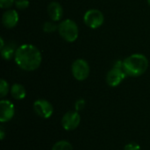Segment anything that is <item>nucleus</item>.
I'll use <instances>...</instances> for the list:
<instances>
[{
	"label": "nucleus",
	"mask_w": 150,
	"mask_h": 150,
	"mask_svg": "<svg viewBox=\"0 0 150 150\" xmlns=\"http://www.w3.org/2000/svg\"><path fill=\"white\" fill-rule=\"evenodd\" d=\"M14 58L17 65L25 71L37 69L42 61L40 50L31 44H24L18 47L15 51Z\"/></svg>",
	"instance_id": "1"
},
{
	"label": "nucleus",
	"mask_w": 150,
	"mask_h": 150,
	"mask_svg": "<svg viewBox=\"0 0 150 150\" xmlns=\"http://www.w3.org/2000/svg\"><path fill=\"white\" fill-rule=\"evenodd\" d=\"M148 68L149 60L142 54H134L123 61V70L129 76H140L146 72Z\"/></svg>",
	"instance_id": "2"
},
{
	"label": "nucleus",
	"mask_w": 150,
	"mask_h": 150,
	"mask_svg": "<svg viewBox=\"0 0 150 150\" xmlns=\"http://www.w3.org/2000/svg\"><path fill=\"white\" fill-rule=\"evenodd\" d=\"M58 32L61 37L68 42H74L78 37V26L71 19L62 21L58 25Z\"/></svg>",
	"instance_id": "3"
},
{
	"label": "nucleus",
	"mask_w": 150,
	"mask_h": 150,
	"mask_svg": "<svg viewBox=\"0 0 150 150\" xmlns=\"http://www.w3.org/2000/svg\"><path fill=\"white\" fill-rule=\"evenodd\" d=\"M72 75L77 81H84L90 75V66L83 59L76 60L71 66Z\"/></svg>",
	"instance_id": "4"
},
{
	"label": "nucleus",
	"mask_w": 150,
	"mask_h": 150,
	"mask_svg": "<svg viewBox=\"0 0 150 150\" xmlns=\"http://www.w3.org/2000/svg\"><path fill=\"white\" fill-rule=\"evenodd\" d=\"M105 18L103 13L97 9H91L87 11L83 16V21L87 26L91 29L100 27L104 23Z\"/></svg>",
	"instance_id": "5"
},
{
	"label": "nucleus",
	"mask_w": 150,
	"mask_h": 150,
	"mask_svg": "<svg viewBox=\"0 0 150 150\" xmlns=\"http://www.w3.org/2000/svg\"><path fill=\"white\" fill-rule=\"evenodd\" d=\"M35 113L42 119H49L54 113V107L51 103L46 99H38L33 103Z\"/></svg>",
	"instance_id": "6"
},
{
	"label": "nucleus",
	"mask_w": 150,
	"mask_h": 150,
	"mask_svg": "<svg viewBox=\"0 0 150 150\" xmlns=\"http://www.w3.org/2000/svg\"><path fill=\"white\" fill-rule=\"evenodd\" d=\"M81 122V117L78 112L71 111L64 114L62 119V126L66 131H73L77 128Z\"/></svg>",
	"instance_id": "7"
},
{
	"label": "nucleus",
	"mask_w": 150,
	"mask_h": 150,
	"mask_svg": "<svg viewBox=\"0 0 150 150\" xmlns=\"http://www.w3.org/2000/svg\"><path fill=\"white\" fill-rule=\"evenodd\" d=\"M127 74L123 70V69L113 67L106 76V83L111 87H116L120 85L122 81L125 79Z\"/></svg>",
	"instance_id": "8"
},
{
	"label": "nucleus",
	"mask_w": 150,
	"mask_h": 150,
	"mask_svg": "<svg viewBox=\"0 0 150 150\" xmlns=\"http://www.w3.org/2000/svg\"><path fill=\"white\" fill-rule=\"evenodd\" d=\"M15 114L14 105L9 100H1L0 102V122L10 121Z\"/></svg>",
	"instance_id": "9"
},
{
	"label": "nucleus",
	"mask_w": 150,
	"mask_h": 150,
	"mask_svg": "<svg viewBox=\"0 0 150 150\" xmlns=\"http://www.w3.org/2000/svg\"><path fill=\"white\" fill-rule=\"evenodd\" d=\"M18 22V14L15 10L6 11L2 17V23L6 28H12L16 26Z\"/></svg>",
	"instance_id": "10"
},
{
	"label": "nucleus",
	"mask_w": 150,
	"mask_h": 150,
	"mask_svg": "<svg viewBox=\"0 0 150 150\" xmlns=\"http://www.w3.org/2000/svg\"><path fill=\"white\" fill-rule=\"evenodd\" d=\"M47 13L53 21H59L63 16L62 6L57 2H51L47 6Z\"/></svg>",
	"instance_id": "11"
},
{
	"label": "nucleus",
	"mask_w": 150,
	"mask_h": 150,
	"mask_svg": "<svg viewBox=\"0 0 150 150\" xmlns=\"http://www.w3.org/2000/svg\"><path fill=\"white\" fill-rule=\"evenodd\" d=\"M11 94L14 99L22 100L25 98L26 91L23 85H21L19 83H14L11 88Z\"/></svg>",
	"instance_id": "12"
},
{
	"label": "nucleus",
	"mask_w": 150,
	"mask_h": 150,
	"mask_svg": "<svg viewBox=\"0 0 150 150\" xmlns=\"http://www.w3.org/2000/svg\"><path fill=\"white\" fill-rule=\"evenodd\" d=\"M52 150H73V147L67 141H59L54 144Z\"/></svg>",
	"instance_id": "13"
},
{
	"label": "nucleus",
	"mask_w": 150,
	"mask_h": 150,
	"mask_svg": "<svg viewBox=\"0 0 150 150\" xmlns=\"http://www.w3.org/2000/svg\"><path fill=\"white\" fill-rule=\"evenodd\" d=\"M1 54L4 60H10L12 58L13 54H15L14 47H12V45H7L6 47H4V48L1 49Z\"/></svg>",
	"instance_id": "14"
},
{
	"label": "nucleus",
	"mask_w": 150,
	"mask_h": 150,
	"mask_svg": "<svg viewBox=\"0 0 150 150\" xmlns=\"http://www.w3.org/2000/svg\"><path fill=\"white\" fill-rule=\"evenodd\" d=\"M9 92V84L4 79H1L0 81V97L4 98Z\"/></svg>",
	"instance_id": "15"
},
{
	"label": "nucleus",
	"mask_w": 150,
	"mask_h": 150,
	"mask_svg": "<svg viewBox=\"0 0 150 150\" xmlns=\"http://www.w3.org/2000/svg\"><path fill=\"white\" fill-rule=\"evenodd\" d=\"M56 29H58V25H55L52 21H47V22L44 23V25H43V30L46 33H52V32L55 31Z\"/></svg>",
	"instance_id": "16"
},
{
	"label": "nucleus",
	"mask_w": 150,
	"mask_h": 150,
	"mask_svg": "<svg viewBox=\"0 0 150 150\" xmlns=\"http://www.w3.org/2000/svg\"><path fill=\"white\" fill-rule=\"evenodd\" d=\"M15 5L19 10H25L29 6L28 0H15Z\"/></svg>",
	"instance_id": "17"
},
{
	"label": "nucleus",
	"mask_w": 150,
	"mask_h": 150,
	"mask_svg": "<svg viewBox=\"0 0 150 150\" xmlns=\"http://www.w3.org/2000/svg\"><path fill=\"white\" fill-rule=\"evenodd\" d=\"M85 107V100L84 99H78L75 103V110L76 112H80Z\"/></svg>",
	"instance_id": "18"
},
{
	"label": "nucleus",
	"mask_w": 150,
	"mask_h": 150,
	"mask_svg": "<svg viewBox=\"0 0 150 150\" xmlns=\"http://www.w3.org/2000/svg\"><path fill=\"white\" fill-rule=\"evenodd\" d=\"M124 150H141V147L137 143L131 142V143H128L125 146Z\"/></svg>",
	"instance_id": "19"
},
{
	"label": "nucleus",
	"mask_w": 150,
	"mask_h": 150,
	"mask_svg": "<svg viewBox=\"0 0 150 150\" xmlns=\"http://www.w3.org/2000/svg\"><path fill=\"white\" fill-rule=\"evenodd\" d=\"M14 4V0H0L1 8H10Z\"/></svg>",
	"instance_id": "20"
},
{
	"label": "nucleus",
	"mask_w": 150,
	"mask_h": 150,
	"mask_svg": "<svg viewBox=\"0 0 150 150\" xmlns=\"http://www.w3.org/2000/svg\"><path fill=\"white\" fill-rule=\"evenodd\" d=\"M4 135H5V134H4V128L1 127H0V138H1L2 141L4 139Z\"/></svg>",
	"instance_id": "21"
},
{
	"label": "nucleus",
	"mask_w": 150,
	"mask_h": 150,
	"mask_svg": "<svg viewBox=\"0 0 150 150\" xmlns=\"http://www.w3.org/2000/svg\"><path fill=\"white\" fill-rule=\"evenodd\" d=\"M148 2H149V4H150V0H148Z\"/></svg>",
	"instance_id": "22"
}]
</instances>
